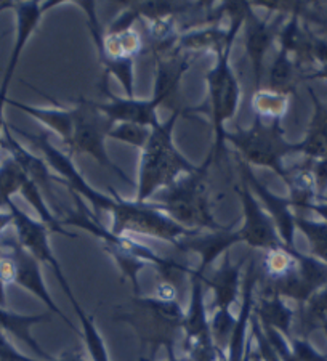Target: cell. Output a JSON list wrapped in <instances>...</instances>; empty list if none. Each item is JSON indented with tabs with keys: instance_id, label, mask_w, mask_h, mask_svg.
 Returning <instances> with one entry per match:
<instances>
[{
	"instance_id": "d6986e66",
	"label": "cell",
	"mask_w": 327,
	"mask_h": 361,
	"mask_svg": "<svg viewBox=\"0 0 327 361\" xmlns=\"http://www.w3.org/2000/svg\"><path fill=\"white\" fill-rule=\"evenodd\" d=\"M237 243L236 231H231V228L226 226L225 230L220 231H209L206 235L199 231L190 238H185L177 249L183 250V252H196L201 255V264L196 270H192V273L204 278L206 276L204 273L214 264L215 259H218L221 254L230 252V247Z\"/></svg>"
},
{
	"instance_id": "ac0fdd59",
	"label": "cell",
	"mask_w": 327,
	"mask_h": 361,
	"mask_svg": "<svg viewBox=\"0 0 327 361\" xmlns=\"http://www.w3.org/2000/svg\"><path fill=\"white\" fill-rule=\"evenodd\" d=\"M241 267L242 262L233 264L230 252H226L223 262L214 271V275L210 278L204 276V284H207L214 293V313L231 315V307L236 304L242 293Z\"/></svg>"
},
{
	"instance_id": "9a60e30c",
	"label": "cell",
	"mask_w": 327,
	"mask_h": 361,
	"mask_svg": "<svg viewBox=\"0 0 327 361\" xmlns=\"http://www.w3.org/2000/svg\"><path fill=\"white\" fill-rule=\"evenodd\" d=\"M100 90L103 95L108 98L106 103H97L98 109L111 119L114 124L118 122H133V124L146 126L154 129L159 124V116H157V103L149 98V100H137V98H127L114 95L109 89V78L106 74L101 75Z\"/></svg>"
},
{
	"instance_id": "9c48e42d",
	"label": "cell",
	"mask_w": 327,
	"mask_h": 361,
	"mask_svg": "<svg viewBox=\"0 0 327 361\" xmlns=\"http://www.w3.org/2000/svg\"><path fill=\"white\" fill-rule=\"evenodd\" d=\"M0 279L5 286L7 284H16L26 289L32 295H36L49 308V312L61 317L64 323L73 329L74 333H80L75 329L64 313L58 308V305L51 299L49 289L45 286L42 271H40V262L32 257L27 250L21 246L16 236H0Z\"/></svg>"
},
{
	"instance_id": "83f0119b",
	"label": "cell",
	"mask_w": 327,
	"mask_h": 361,
	"mask_svg": "<svg viewBox=\"0 0 327 361\" xmlns=\"http://www.w3.org/2000/svg\"><path fill=\"white\" fill-rule=\"evenodd\" d=\"M295 225L297 228H300L305 233V236L309 240V244H311L313 252L316 254L319 259L327 262V226L313 224L309 222V220H303L300 217L295 219Z\"/></svg>"
},
{
	"instance_id": "d4e9b609",
	"label": "cell",
	"mask_w": 327,
	"mask_h": 361,
	"mask_svg": "<svg viewBox=\"0 0 327 361\" xmlns=\"http://www.w3.org/2000/svg\"><path fill=\"white\" fill-rule=\"evenodd\" d=\"M74 310H75V313H78V318H79L80 326H82L80 337L85 342L87 350H89L92 361H111L109 355H108L106 343H104L101 334L98 333V329H97L95 323H93L92 317L87 315V312L80 307V304L75 305Z\"/></svg>"
},
{
	"instance_id": "484cf974",
	"label": "cell",
	"mask_w": 327,
	"mask_h": 361,
	"mask_svg": "<svg viewBox=\"0 0 327 361\" xmlns=\"http://www.w3.org/2000/svg\"><path fill=\"white\" fill-rule=\"evenodd\" d=\"M25 177L26 173L13 158H7L0 164V211L13 201L11 196L20 193Z\"/></svg>"
},
{
	"instance_id": "52a82bcc",
	"label": "cell",
	"mask_w": 327,
	"mask_h": 361,
	"mask_svg": "<svg viewBox=\"0 0 327 361\" xmlns=\"http://www.w3.org/2000/svg\"><path fill=\"white\" fill-rule=\"evenodd\" d=\"M73 111V130L71 137L64 147L68 148V156H90L98 164L106 167L109 172H113L116 177L124 180L125 183L132 185L130 178L109 158L106 151V138L111 129L114 127V122L108 119L95 102L79 98L75 106L71 108Z\"/></svg>"
},
{
	"instance_id": "6da1fadb",
	"label": "cell",
	"mask_w": 327,
	"mask_h": 361,
	"mask_svg": "<svg viewBox=\"0 0 327 361\" xmlns=\"http://www.w3.org/2000/svg\"><path fill=\"white\" fill-rule=\"evenodd\" d=\"M11 132L20 133L27 142H31L36 147L42 158L47 161L50 169L58 173L60 182L71 191L73 195H78L80 200L89 201L93 209V215L98 219L103 212H109L113 217V226L111 231L118 236H149L156 240H162L166 243L173 244L178 247L185 238L196 235V231L186 230L182 225L168 217V215L159 211L153 202H137V201H124L113 190L114 196H108L93 188L87 182L85 177L79 172V169L74 166L73 159L68 154L61 153L50 142V133H27L18 127L8 124ZM100 220V219H98Z\"/></svg>"
},
{
	"instance_id": "5b68a950",
	"label": "cell",
	"mask_w": 327,
	"mask_h": 361,
	"mask_svg": "<svg viewBox=\"0 0 327 361\" xmlns=\"http://www.w3.org/2000/svg\"><path fill=\"white\" fill-rule=\"evenodd\" d=\"M214 162V154L209 153L202 166L195 172L180 177L172 186L162 190L153 200L154 206L168 215L173 222L192 231H220L226 226L215 220L210 206L209 167Z\"/></svg>"
},
{
	"instance_id": "cb8c5ba5",
	"label": "cell",
	"mask_w": 327,
	"mask_h": 361,
	"mask_svg": "<svg viewBox=\"0 0 327 361\" xmlns=\"http://www.w3.org/2000/svg\"><path fill=\"white\" fill-rule=\"evenodd\" d=\"M288 95L273 92L266 87H261V89L254 92L252 108L255 116H259L264 121H281L285 111H288Z\"/></svg>"
},
{
	"instance_id": "f546056e",
	"label": "cell",
	"mask_w": 327,
	"mask_h": 361,
	"mask_svg": "<svg viewBox=\"0 0 327 361\" xmlns=\"http://www.w3.org/2000/svg\"><path fill=\"white\" fill-rule=\"evenodd\" d=\"M0 361H44V360H34V358L26 357V355H23L21 352L16 350L13 345H11L5 333L0 331Z\"/></svg>"
},
{
	"instance_id": "8992f818",
	"label": "cell",
	"mask_w": 327,
	"mask_h": 361,
	"mask_svg": "<svg viewBox=\"0 0 327 361\" xmlns=\"http://www.w3.org/2000/svg\"><path fill=\"white\" fill-rule=\"evenodd\" d=\"M281 121H264L255 116L249 129L226 132L225 142H230L239 153V159L249 167L271 169L283 180L288 171L283 167L285 154L300 151L299 145H290L284 140Z\"/></svg>"
},
{
	"instance_id": "44dd1931",
	"label": "cell",
	"mask_w": 327,
	"mask_h": 361,
	"mask_svg": "<svg viewBox=\"0 0 327 361\" xmlns=\"http://www.w3.org/2000/svg\"><path fill=\"white\" fill-rule=\"evenodd\" d=\"M254 313L261 326L271 328L285 337H290V326L294 322V310L285 300L276 295H259L255 300Z\"/></svg>"
},
{
	"instance_id": "5bb4252c",
	"label": "cell",
	"mask_w": 327,
	"mask_h": 361,
	"mask_svg": "<svg viewBox=\"0 0 327 361\" xmlns=\"http://www.w3.org/2000/svg\"><path fill=\"white\" fill-rule=\"evenodd\" d=\"M237 164H239V172H241V177L245 178V182L249 183L250 190L254 191L255 196L259 197V201L261 202L265 211L270 215L274 226H276L278 235L281 238V241L284 243V246H288L289 249H295L294 244V233H295V215L292 214V204L289 201V197H279L276 195H273L266 186L257 178L255 173L252 172V167H249L247 164L237 158Z\"/></svg>"
},
{
	"instance_id": "3957f363",
	"label": "cell",
	"mask_w": 327,
	"mask_h": 361,
	"mask_svg": "<svg viewBox=\"0 0 327 361\" xmlns=\"http://www.w3.org/2000/svg\"><path fill=\"white\" fill-rule=\"evenodd\" d=\"M183 114V109L172 111L171 118L159 122L142 149L138 167L137 197L133 201L148 202L159 191L172 186L180 177L195 172L197 166L180 153L173 143V130L177 121Z\"/></svg>"
},
{
	"instance_id": "ffe728a7",
	"label": "cell",
	"mask_w": 327,
	"mask_h": 361,
	"mask_svg": "<svg viewBox=\"0 0 327 361\" xmlns=\"http://www.w3.org/2000/svg\"><path fill=\"white\" fill-rule=\"evenodd\" d=\"M47 322H51L50 313H40V315H20V313L10 312L8 308L0 307V331H2V333L11 334L18 341L25 342L40 360L51 361L55 358H51L50 355L39 345L37 341L34 339L31 334L32 326L47 323Z\"/></svg>"
},
{
	"instance_id": "7402d4cb",
	"label": "cell",
	"mask_w": 327,
	"mask_h": 361,
	"mask_svg": "<svg viewBox=\"0 0 327 361\" xmlns=\"http://www.w3.org/2000/svg\"><path fill=\"white\" fill-rule=\"evenodd\" d=\"M11 106L18 108L20 111L26 113L39 121L40 124H44L50 132H54L55 135L60 137L63 145L68 142L71 137L73 130V111L71 108H42V106H31V104H25L15 100H7Z\"/></svg>"
},
{
	"instance_id": "f1b7e54d",
	"label": "cell",
	"mask_w": 327,
	"mask_h": 361,
	"mask_svg": "<svg viewBox=\"0 0 327 361\" xmlns=\"http://www.w3.org/2000/svg\"><path fill=\"white\" fill-rule=\"evenodd\" d=\"M290 348L295 361H327V358L321 357V355L303 339H297V337L290 339Z\"/></svg>"
},
{
	"instance_id": "7a4b0ae2",
	"label": "cell",
	"mask_w": 327,
	"mask_h": 361,
	"mask_svg": "<svg viewBox=\"0 0 327 361\" xmlns=\"http://www.w3.org/2000/svg\"><path fill=\"white\" fill-rule=\"evenodd\" d=\"M84 11L87 26L95 42L98 60L103 66V74L116 78L125 90L127 98H135V60L144 54L142 32L135 29L140 20L135 8L124 11L104 34L97 16L95 2H75Z\"/></svg>"
},
{
	"instance_id": "7c38bea8",
	"label": "cell",
	"mask_w": 327,
	"mask_h": 361,
	"mask_svg": "<svg viewBox=\"0 0 327 361\" xmlns=\"http://www.w3.org/2000/svg\"><path fill=\"white\" fill-rule=\"evenodd\" d=\"M0 145L8 151L10 158H13L16 162H18L20 167L23 169V172L26 173V177L31 180V182L37 186L40 190V193L44 195L45 201L49 200V206L51 209L58 219L64 217L63 207H60V202H58V197L55 196L54 191V183L60 182V178H55L50 172V166L47 164V161L42 158V156H37L31 153V151L26 149L23 145L13 137L11 133L8 122H5L4 126V133H2V142Z\"/></svg>"
},
{
	"instance_id": "603a6c76",
	"label": "cell",
	"mask_w": 327,
	"mask_h": 361,
	"mask_svg": "<svg viewBox=\"0 0 327 361\" xmlns=\"http://www.w3.org/2000/svg\"><path fill=\"white\" fill-rule=\"evenodd\" d=\"M266 89L288 95L294 92L297 82V69L290 60V55L285 50H279L274 58L271 68L266 74Z\"/></svg>"
},
{
	"instance_id": "277c9868",
	"label": "cell",
	"mask_w": 327,
	"mask_h": 361,
	"mask_svg": "<svg viewBox=\"0 0 327 361\" xmlns=\"http://www.w3.org/2000/svg\"><path fill=\"white\" fill-rule=\"evenodd\" d=\"M185 315L180 300L135 295L127 308L119 310L113 319L132 326L143 350H149L148 357L142 360L154 361L161 348H166L167 357H175V345L180 334H183Z\"/></svg>"
},
{
	"instance_id": "4dcf8cb0",
	"label": "cell",
	"mask_w": 327,
	"mask_h": 361,
	"mask_svg": "<svg viewBox=\"0 0 327 361\" xmlns=\"http://www.w3.org/2000/svg\"><path fill=\"white\" fill-rule=\"evenodd\" d=\"M54 361H85V360L82 358V355H79V353H66Z\"/></svg>"
},
{
	"instance_id": "4fadbf2b",
	"label": "cell",
	"mask_w": 327,
	"mask_h": 361,
	"mask_svg": "<svg viewBox=\"0 0 327 361\" xmlns=\"http://www.w3.org/2000/svg\"><path fill=\"white\" fill-rule=\"evenodd\" d=\"M244 40H245V54L249 55L250 65H252L255 90L261 89V80L265 75V58L268 50L271 49L274 40L279 36L278 23H270L259 15L254 13L252 5L247 2L244 20Z\"/></svg>"
},
{
	"instance_id": "8fae6325",
	"label": "cell",
	"mask_w": 327,
	"mask_h": 361,
	"mask_svg": "<svg viewBox=\"0 0 327 361\" xmlns=\"http://www.w3.org/2000/svg\"><path fill=\"white\" fill-rule=\"evenodd\" d=\"M236 193L241 201L244 214L242 226L236 231L239 243L247 244L252 249H260L261 252L283 247L284 243L279 238L271 217L261 206L259 197L254 196V191L250 190L244 177H241V183L236 186Z\"/></svg>"
},
{
	"instance_id": "d6a6232c",
	"label": "cell",
	"mask_w": 327,
	"mask_h": 361,
	"mask_svg": "<svg viewBox=\"0 0 327 361\" xmlns=\"http://www.w3.org/2000/svg\"><path fill=\"white\" fill-rule=\"evenodd\" d=\"M0 4H2V2H0Z\"/></svg>"
},
{
	"instance_id": "4316f807",
	"label": "cell",
	"mask_w": 327,
	"mask_h": 361,
	"mask_svg": "<svg viewBox=\"0 0 327 361\" xmlns=\"http://www.w3.org/2000/svg\"><path fill=\"white\" fill-rule=\"evenodd\" d=\"M151 127L133 124V122H118L111 129L108 138L118 140V142L130 145L133 148L143 149L151 137Z\"/></svg>"
},
{
	"instance_id": "1f68e13d",
	"label": "cell",
	"mask_w": 327,
	"mask_h": 361,
	"mask_svg": "<svg viewBox=\"0 0 327 361\" xmlns=\"http://www.w3.org/2000/svg\"><path fill=\"white\" fill-rule=\"evenodd\" d=\"M142 361H148V360H142ZM166 361H192V360H190L188 357L177 358V355H175V357H167V360H166Z\"/></svg>"
},
{
	"instance_id": "2e32d148",
	"label": "cell",
	"mask_w": 327,
	"mask_h": 361,
	"mask_svg": "<svg viewBox=\"0 0 327 361\" xmlns=\"http://www.w3.org/2000/svg\"><path fill=\"white\" fill-rule=\"evenodd\" d=\"M56 4L58 2H47V5H40V2H10V8H13L16 13V36L7 69H5L2 85H0V98H7L11 79L15 75L23 50H25L27 40L31 39L34 31L37 29L45 10L55 7Z\"/></svg>"
},
{
	"instance_id": "e0dca14e",
	"label": "cell",
	"mask_w": 327,
	"mask_h": 361,
	"mask_svg": "<svg viewBox=\"0 0 327 361\" xmlns=\"http://www.w3.org/2000/svg\"><path fill=\"white\" fill-rule=\"evenodd\" d=\"M156 80L153 90V100L157 106L167 104L172 111L183 109L180 106V82L183 75L190 71L192 60L188 55H180V51H173L171 55L156 58Z\"/></svg>"
},
{
	"instance_id": "ba28073f",
	"label": "cell",
	"mask_w": 327,
	"mask_h": 361,
	"mask_svg": "<svg viewBox=\"0 0 327 361\" xmlns=\"http://www.w3.org/2000/svg\"><path fill=\"white\" fill-rule=\"evenodd\" d=\"M233 45L235 44L226 47L223 54L217 56V63L206 73L210 119L215 135L214 147L210 151L214 154V162H217L221 153H225V124L236 116L242 95L241 84L231 66Z\"/></svg>"
},
{
	"instance_id": "30bf717a",
	"label": "cell",
	"mask_w": 327,
	"mask_h": 361,
	"mask_svg": "<svg viewBox=\"0 0 327 361\" xmlns=\"http://www.w3.org/2000/svg\"><path fill=\"white\" fill-rule=\"evenodd\" d=\"M7 209L11 214V219H13L11 225H13L16 230V240H18L21 246L25 247L34 259L39 260L40 264L49 265L50 269L54 270L58 283L61 284L64 294L68 295L71 305L73 307L79 305V302L74 297L73 289H71V286H69L68 279H66V276H64V273L61 270L60 262H58V259L54 254V250H51V247H50L49 238H50L51 231L47 228V226L40 222V220H34L32 217H29L26 212H23L13 201H10L7 204Z\"/></svg>"
}]
</instances>
